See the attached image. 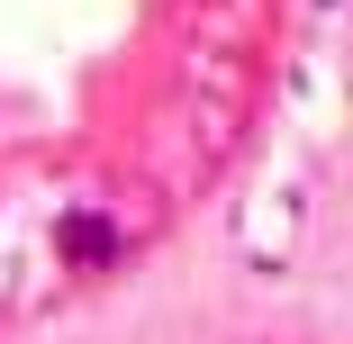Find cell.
I'll return each instance as SVG.
<instances>
[{
	"label": "cell",
	"instance_id": "obj_1",
	"mask_svg": "<svg viewBox=\"0 0 353 344\" xmlns=\"http://www.w3.org/2000/svg\"><path fill=\"white\" fill-rule=\"evenodd\" d=\"M63 254H73V263H109V254H118V236H109V218H91V209H73V218H63Z\"/></svg>",
	"mask_w": 353,
	"mask_h": 344
}]
</instances>
